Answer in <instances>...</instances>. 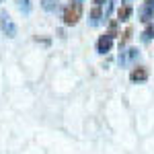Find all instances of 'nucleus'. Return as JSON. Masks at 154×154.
Segmentation results:
<instances>
[{"mask_svg":"<svg viewBox=\"0 0 154 154\" xmlns=\"http://www.w3.org/2000/svg\"><path fill=\"white\" fill-rule=\"evenodd\" d=\"M80 17H82V4L80 2H70L66 8H64V25H76L80 21Z\"/></svg>","mask_w":154,"mask_h":154,"instance_id":"nucleus-1","label":"nucleus"},{"mask_svg":"<svg viewBox=\"0 0 154 154\" xmlns=\"http://www.w3.org/2000/svg\"><path fill=\"white\" fill-rule=\"evenodd\" d=\"M113 37H115L113 31H109V33H105V35L99 37V41H97V51H99V54L111 51V48H113Z\"/></svg>","mask_w":154,"mask_h":154,"instance_id":"nucleus-2","label":"nucleus"},{"mask_svg":"<svg viewBox=\"0 0 154 154\" xmlns=\"http://www.w3.org/2000/svg\"><path fill=\"white\" fill-rule=\"evenodd\" d=\"M138 14H140V21L150 23V21L154 19V0H144V4L140 6Z\"/></svg>","mask_w":154,"mask_h":154,"instance_id":"nucleus-3","label":"nucleus"},{"mask_svg":"<svg viewBox=\"0 0 154 154\" xmlns=\"http://www.w3.org/2000/svg\"><path fill=\"white\" fill-rule=\"evenodd\" d=\"M130 80L131 82H144V80H148V70H146L144 66L134 68V70L130 72Z\"/></svg>","mask_w":154,"mask_h":154,"instance_id":"nucleus-4","label":"nucleus"},{"mask_svg":"<svg viewBox=\"0 0 154 154\" xmlns=\"http://www.w3.org/2000/svg\"><path fill=\"white\" fill-rule=\"evenodd\" d=\"M130 17H131V6H130V4L121 6V8L117 11V19H119V21H128Z\"/></svg>","mask_w":154,"mask_h":154,"instance_id":"nucleus-5","label":"nucleus"},{"mask_svg":"<svg viewBox=\"0 0 154 154\" xmlns=\"http://www.w3.org/2000/svg\"><path fill=\"white\" fill-rule=\"evenodd\" d=\"M2 29L8 31V37H14V25L8 21V17H2Z\"/></svg>","mask_w":154,"mask_h":154,"instance_id":"nucleus-6","label":"nucleus"},{"mask_svg":"<svg viewBox=\"0 0 154 154\" xmlns=\"http://www.w3.org/2000/svg\"><path fill=\"white\" fill-rule=\"evenodd\" d=\"M152 37H154V25H148L146 31L142 33V39H144V41H150Z\"/></svg>","mask_w":154,"mask_h":154,"instance_id":"nucleus-7","label":"nucleus"},{"mask_svg":"<svg viewBox=\"0 0 154 154\" xmlns=\"http://www.w3.org/2000/svg\"><path fill=\"white\" fill-rule=\"evenodd\" d=\"M91 19H93V25L99 23V19H101V8H99V6H95V8L91 11Z\"/></svg>","mask_w":154,"mask_h":154,"instance_id":"nucleus-8","label":"nucleus"},{"mask_svg":"<svg viewBox=\"0 0 154 154\" xmlns=\"http://www.w3.org/2000/svg\"><path fill=\"white\" fill-rule=\"evenodd\" d=\"M58 6V0H43V8L45 11H54Z\"/></svg>","mask_w":154,"mask_h":154,"instance_id":"nucleus-9","label":"nucleus"},{"mask_svg":"<svg viewBox=\"0 0 154 154\" xmlns=\"http://www.w3.org/2000/svg\"><path fill=\"white\" fill-rule=\"evenodd\" d=\"M130 35H131V29L128 27V29H125V33H123V37H121V45H123V43H125V41L130 39Z\"/></svg>","mask_w":154,"mask_h":154,"instance_id":"nucleus-10","label":"nucleus"},{"mask_svg":"<svg viewBox=\"0 0 154 154\" xmlns=\"http://www.w3.org/2000/svg\"><path fill=\"white\" fill-rule=\"evenodd\" d=\"M101 2H103V0H95V4H97V6H99V4H101Z\"/></svg>","mask_w":154,"mask_h":154,"instance_id":"nucleus-11","label":"nucleus"},{"mask_svg":"<svg viewBox=\"0 0 154 154\" xmlns=\"http://www.w3.org/2000/svg\"><path fill=\"white\" fill-rule=\"evenodd\" d=\"M70 2H78V0H70Z\"/></svg>","mask_w":154,"mask_h":154,"instance_id":"nucleus-12","label":"nucleus"}]
</instances>
